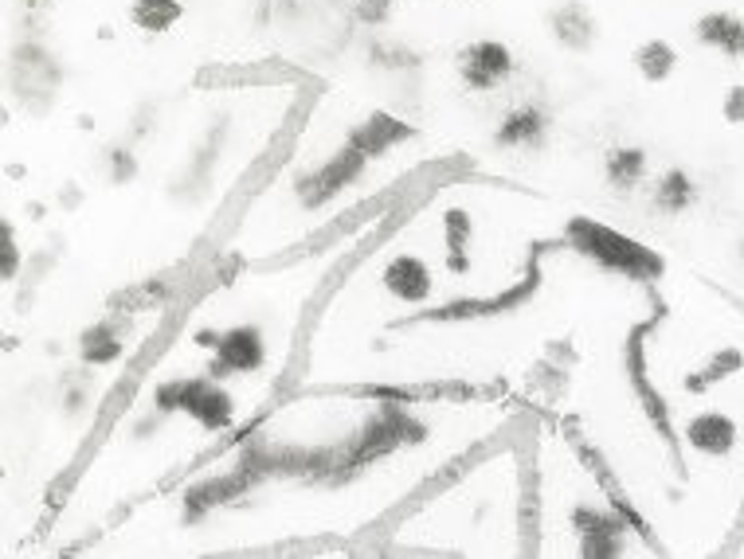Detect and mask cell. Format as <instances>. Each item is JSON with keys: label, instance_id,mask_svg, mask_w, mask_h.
<instances>
[{"label": "cell", "instance_id": "1", "mask_svg": "<svg viewBox=\"0 0 744 559\" xmlns=\"http://www.w3.org/2000/svg\"><path fill=\"white\" fill-rule=\"evenodd\" d=\"M431 438V427H427L419 415H411L408 403H393V399H380V407L360 422L357 435H349L345 442H337V458L334 470H329V489L349 486L357 481L368 466L385 462V458L400 455L408 446H424Z\"/></svg>", "mask_w": 744, "mask_h": 559}, {"label": "cell", "instance_id": "2", "mask_svg": "<svg viewBox=\"0 0 744 559\" xmlns=\"http://www.w3.org/2000/svg\"><path fill=\"white\" fill-rule=\"evenodd\" d=\"M663 317H666V301H655V313L643 317V321L627 329V341H623V372H627V383H631V391H635L651 430L663 438L674 473L686 481L690 470H686V455H682V435H678V427H674L671 403H666L663 391H658L655 380H651V337H655V329L663 325Z\"/></svg>", "mask_w": 744, "mask_h": 559}, {"label": "cell", "instance_id": "3", "mask_svg": "<svg viewBox=\"0 0 744 559\" xmlns=\"http://www.w3.org/2000/svg\"><path fill=\"white\" fill-rule=\"evenodd\" d=\"M561 243L568 247V251L584 254L588 262H596L599 270H607V274H619L627 278V282H638V286H658L666 274V262L658 251H651V247L635 243V239L619 236L615 228H607V223H599V219H568L565 228V239Z\"/></svg>", "mask_w": 744, "mask_h": 559}, {"label": "cell", "instance_id": "4", "mask_svg": "<svg viewBox=\"0 0 744 559\" xmlns=\"http://www.w3.org/2000/svg\"><path fill=\"white\" fill-rule=\"evenodd\" d=\"M540 290V259L533 254L529 270H525L522 282L506 286V290L490 293V298H450L439 301V306H424L411 317H400V321H388V332L400 329H416V325H463V321H494V317H509L517 309H525Z\"/></svg>", "mask_w": 744, "mask_h": 559}, {"label": "cell", "instance_id": "5", "mask_svg": "<svg viewBox=\"0 0 744 559\" xmlns=\"http://www.w3.org/2000/svg\"><path fill=\"white\" fill-rule=\"evenodd\" d=\"M157 415H189L197 427L224 435L236 427V399L212 376H185V380H161L153 388Z\"/></svg>", "mask_w": 744, "mask_h": 559}, {"label": "cell", "instance_id": "6", "mask_svg": "<svg viewBox=\"0 0 744 559\" xmlns=\"http://www.w3.org/2000/svg\"><path fill=\"white\" fill-rule=\"evenodd\" d=\"M368 153H360L357 146H349V141H341V146L334 149V153L326 157V161L318 164V169H306L295 177V184H290V192H295V203L306 211H321L326 203H334L337 196L345 192V188L360 184L368 172Z\"/></svg>", "mask_w": 744, "mask_h": 559}, {"label": "cell", "instance_id": "7", "mask_svg": "<svg viewBox=\"0 0 744 559\" xmlns=\"http://www.w3.org/2000/svg\"><path fill=\"white\" fill-rule=\"evenodd\" d=\"M192 341L200 349H212L208 357V376L212 380H231V376H251L267 365V341L259 325H231V329H197Z\"/></svg>", "mask_w": 744, "mask_h": 559}, {"label": "cell", "instance_id": "8", "mask_svg": "<svg viewBox=\"0 0 744 559\" xmlns=\"http://www.w3.org/2000/svg\"><path fill=\"white\" fill-rule=\"evenodd\" d=\"M455 71H458V82H463L470 94H490V90H498L502 82L514 79L517 59H514V51H509V43L486 36V40H470L458 48Z\"/></svg>", "mask_w": 744, "mask_h": 559}, {"label": "cell", "instance_id": "9", "mask_svg": "<svg viewBox=\"0 0 744 559\" xmlns=\"http://www.w3.org/2000/svg\"><path fill=\"white\" fill-rule=\"evenodd\" d=\"M576 540H581V559H619L627 551V520L615 509H592V505H573L568 512Z\"/></svg>", "mask_w": 744, "mask_h": 559}, {"label": "cell", "instance_id": "10", "mask_svg": "<svg viewBox=\"0 0 744 559\" xmlns=\"http://www.w3.org/2000/svg\"><path fill=\"white\" fill-rule=\"evenodd\" d=\"M553 138V110L540 98H522L498 118L494 126V149H529V153H540Z\"/></svg>", "mask_w": 744, "mask_h": 559}, {"label": "cell", "instance_id": "11", "mask_svg": "<svg viewBox=\"0 0 744 559\" xmlns=\"http://www.w3.org/2000/svg\"><path fill=\"white\" fill-rule=\"evenodd\" d=\"M247 493H251V486H247L236 470L192 481V486L185 489V497H180V525H200V520H208L216 509L239 505Z\"/></svg>", "mask_w": 744, "mask_h": 559}, {"label": "cell", "instance_id": "12", "mask_svg": "<svg viewBox=\"0 0 744 559\" xmlns=\"http://www.w3.org/2000/svg\"><path fill=\"white\" fill-rule=\"evenodd\" d=\"M573 446H576V455L584 458V466H588L592 473H596V481L599 486H604V493H607V501H612V509L619 512L623 520H627L631 525V532L638 536V540L646 543V548H655V551H666L663 543H658V532H655V525H646V517L643 512L635 509V505H631V497L623 493V486H615V473H612V466L604 462V458L596 455V450H592V446H584V438H576L573 435Z\"/></svg>", "mask_w": 744, "mask_h": 559}, {"label": "cell", "instance_id": "13", "mask_svg": "<svg viewBox=\"0 0 744 559\" xmlns=\"http://www.w3.org/2000/svg\"><path fill=\"white\" fill-rule=\"evenodd\" d=\"M380 286L388 298L404 301V306H427L435 293V278L419 254H393L380 270Z\"/></svg>", "mask_w": 744, "mask_h": 559}, {"label": "cell", "instance_id": "14", "mask_svg": "<svg viewBox=\"0 0 744 559\" xmlns=\"http://www.w3.org/2000/svg\"><path fill=\"white\" fill-rule=\"evenodd\" d=\"M548 32H553V40L561 43L565 51L584 56V51L596 48L599 24H596V17L588 12L584 0H565V4H556V9L548 12Z\"/></svg>", "mask_w": 744, "mask_h": 559}, {"label": "cell", "instance_id": "15", "mask_svg": "<svg viewBox=\"0 0 744 559\" xmlns=\"http://www.w3.org/2000/svg\"><path fill=\"white\" fill-rule=\"evenodd\" d=\"M682 438H686V446H690V450H697V455L725 458V455H733V450H736V438H741V430H736V422L728 419L725 411H702V415H694V419L686 422Z\"/></svg>", "mask_w": 744, "mask_h": 559}, {"label": "cell", "instance_id": "16", "mask_svg": "<svg viewBox=\"0 0 744 559\" xmlns=\"http://www.w3.org/2000/svg\"><path fill=\"white\" fill-rule=\"evenodd\" d=\"M470 243H475V216L467 208L443 211V262L455 278H467L475 270Z\"/></svg>", "mask_w": 744, "mask_h": 559}, {"label": "cell", "instance_id": "17", "mask_svg": "<svg viewBox=\"0 0 744 559\" xmlns=\"http://www.w3.org/2000/svg\"><path fill=\"white\" fill-rule=\"evenodd\" d=\"M326 391H341V396H353V399H393V403H431V399H447V396H458V391L467 388H447V383H431V388H416V383H349V388H326ZM475 396V391H470Z\"/></svg>", "mask_w": 744, "mask_h": 559}, {"label": "cell", "instance_id": "18", "mask_svg": "<svg viewBox=\"0 0 744 559\" xmlns=\"http://www.w3.org/2000/svg\"><path fill=\"white\" fill-rule=\"evenodd\" d=\"M122 352L126 345H122V325H118V317H102V321L87 325V329L79 332V360L87 368L118 365Z\"/></svg>", "mask_w": 744, "mask_h": 559}, {"label": "cell", "instance_id": "19", "mask_svg": "<svg viewBox=\"0 0 744 559\" xmlns=\"http://www.w3.org/2000/svg\"><path fill=\"white\" fill-rule=\"evenodd\" d=\"M694 40L702 43V48H717L721 56L728 59H744V20L725 9L705 12L694 24Z\"/></svg>", "mask_w": 744, "mask_h": 559}, {"label": "cell", "instance_id": "20", "mask_svg": "<svg viewBox=\"0 0 744 559\" xmlns=\"http://www.w3.org/2000/svg\"><path fill=\"white\" fill-rule=\"evenodd\" d=\"M741 368H744V352L736 349V345H721V349H713L694 372L682 376V391H686V396H705V391L725 383L728 376H736Z\"/></svg>", "mask_w": 744, "mask_h": 559}, {"label": "cell", "instance_id": "21", "mask_svg": "<svg viewBox=\"0 0 744 559\" xmlns=\"http://www.w3.org/2000/svg\"><path fill=\"white\" fill-rule=\"evenodd\" d=\"M646 169H651V153L643 146H612L604 153V180L619 196L635 192L646 180Z\"/></svg>", "mask_w": 744, "mask_h": 559}, {"label": "cell", "instance_id": "22", "mask_svg": "<svg viewBox=\"0 0 744 559\" xmlns=\"http://www.w3.org/2000/svg\"><path fill=\"white\" fill-rule=\"evenodd\" d=\"M224 141H228V118H216V126H208L205 141L197 146V153H192L189 169H185V192H189V200H197L200 192L208 188V180H212V169H216V157H220Z\"/></svg>", "mask_w": 744, "mask_h": 559}, {"label": "cell", "instance_id": "23", "mask_svg": "<svg viewBox=\"0 0 744 559\" xmlns=\"http://www.w3.org/2000/svg\"><path fill=\"white\" fill-rule=\"evenodd\" d=\"M651 203H655L658 216H682V211H690L697 203V180L690 177V169L671 164V169L655 180Z\"/></svg>", "mask_w": 744, "mask_h": 559}, {"label": "cell", "instance_id": "24", "mask_svg": "<svg viewBox=\"0 0 744 559\" xmlns=\"http://www.w3.org/2000/svg\"><path fill=\"white\" fill-rule=\"evenodd\" d=\"M185 20L180 0H130V24L146 36H165Z\"/></svg>", "mask_w": 744, "mask_h": 559}, {"label": "cell", "instance_id": "25", "mask_svg": "<svg viewBox=\"0 0 744 559\" xmlns=\"http://www.w3.org/2000/svg\"><path fill=\"white\" fill-rule=\"evenodd\" d=\"M631 63H635V71L643 82H666L674 71H678V51H674V43H666L655 36V40L638 43Z\"/></svg>", "mask_w": 744, "mask_h": 559}, {"label": "cell", "instance_id": "26", "mask_svg": "<svg viewBox=\"0 0 744 559\" xmlns=\"http://www.w3.org/2000/svg\"><path fill=\"white\" fill-rule=\"evenodd\" d=\"M102 164H107V180L115 188H126L138 180L141 172V161L138 153L130 149V141H115V146H107V153H102Z\"/></svg>", "mask_w": 744, "mask_h": 559}, {"label": "cell", "instance_id": "27", "mask_svg": "<svg viewBox=\"0 0 744 559\" xmlns=\"http://www.w3.org/2000/svg\"><path fill=\"white\" fill-rule=\"evenodd\" d=\"M368 63L380 67V71H404V67H419V51H411L408 43L396 40H373Z\"/></svg>", "mask_w": 744, "mask_h": 559}, {"label": "cell", "instance_id": "28", "mask_svg": "<svg viewBox=\"0 0 744 559\" xmlns=\"http://www.w3.org/2000/svg\"><path fill=\"white\" fill-rule=\"evenodd\" d=\"M368 122L377 126L380 130V138L388 141V146H404V141H416L419 138V130L411 122H404V118H396V114H388V110H368Z\"/></svg>", "mask_w": 744, "mask_h": 559}, {"label": "cell", "instance_id": "29", "mask_svg": "<svg viewBox=\"0 0 744 559\" xmlns=\"http://www.w3.org/2000/svg\"><path fill=\"white\" fill-rule=\"evenodd\" d=\"M396 0H349V12L360 28H385L393 20Z\"/></svg>", "mask_w": 744, "mask_h": 559}, {"label": "cell", "instance_id": "30", "mask_svg": "<svg viewBox=\"0 0 744 559\" xmlns=\"http://www.w3.org/2000/svg\"><path fill=\"white\" fill-rule=\"evenodd\" d=\"M87 399H90V376H87V380H79V376H67L63 399H59V407H63L67 419H75V415L87 407Z\"/></svg>", "mask_w": 744, "mask_h": 559}, {"label": "cell", "instance_id": "31", "mask_svg": "<svg viewBox=\"0 0 744 559\" xmlns=\"http://www.w3.org/2000/svg\"><path fill=\"white\" fill-rule=\"evenodd\" d=\"M20 274V247H17V231H12V223L4 219V259H0V278L4 282H17Z\"/></svg>", "mask_w": 744, "mask_h": 559}, {"label": "cell", "instance_id": "32", "mask_svg": "<svg viewBox=\"0 0 744 559\" xmlns=\"http://www.w3.org/2000/svg\"><path fill=\"white\" fill-rule=\"evenodd\" d=\"M721 118H725L728 126H744V82L725 90V98H721Z\"/></svg>", "mask_w": 744, "mask_h": 559}, {"label": "cell", "instance_id": "33", "mask_svg": "<svg viewBox=\"0 0 744 559\" xmlns=\"http://www.w3.org/2000/svg\"><path fill=\"white\" fill-rule=\"evenodd\" d=\"M153 126H157V106L141 102L138 114H133V122H130V141H146L149 133H153Z\"/></svg>", "mask_w": 744, "mask_h": 559}, {"label": "cell", "instance_id": "34", "mask_svg": "<svg viewBox=\"0 0 744 559\" xmlns=\"http://www.w3.org/2000/svg\"><path fill=\"white\" fill-rule=\"evenodd\" d=\"M59 203H63L67 211H75L82 203V196H79V184H75V180H67L63 184V196H59Z\"/></svg>", "mask_w": 744, "mask_h": 559}, {"label": "cell", "instance_id": "35", "mask_svg": "<svg viewBox=\"0 0 744 559\" xmlns=\"http://www.w3.org/2000/svg\"><path fill=\"white\" fill-rule=\"evenodd\" d=\"M28 12H40V9H48V0H20Z\"/></svg>", "mask_w": 744, "mask_h": 559}, {"label": "cell", "instance_id": "36", "mask_svg": "<svg viewBox=\"0 0 744 559\" xmlns=\"http://www.w3.org/2000/svg\"><path fill=\"white\" fill-rule=\"evenodd\" d=\"M28 216H32V219H43V203H28Z\"/></svg>", "mask_w": 744, "mask_h": 559}, {"label": "cell", "instance_id": "37", "mask_svg": "<svg viewBox=\"0 0 744 559\" xmlns=\"http://www.w3.org/2000/svg\"><path fill=\"white\" fill-rule=\"evenodd\" d=\"M741 251H744V247H741Z\"/></svg>", "mask_w": 744, "mask_h": 559}]
</instances>
